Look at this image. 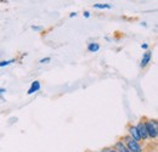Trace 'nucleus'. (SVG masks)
Returning <instances> with one entry per match:
<instances>
[{
	"mask_svg": "<svg viewBox=\"0 0 158 152\" xmlns=\"http://www.w3.org/2000/svg\"><path fill=\"white\" fill-rule=\"evenodd\" d=\"M14 62H16V58L2 60V61H0V67H1V68H2V67H6V66H9V65H11V63H14Z\"/></svg>",
	"mask_w": 158,
	"mask_h": 152,
	"instance_id": "1a4fd4ad",
	"label": "nucleus"
},
{
	"mask_svg": "<svg viewBox=\"0 0 158 152\" xmlns=\"http://www.w3.org/2000/svg\"><path fill=\"white\" fill-rule=\"evenodd\" d=\"M120 140L123 141V144L125 145V147H127V150L129 152H142V146L140 145V142H136L135 140H133L130 136H128L127 134L125 135H123L122 137H120Z\"/></svg>",
	"mask_w": 158,
	"mask_h": 152,
	"instance_id": "f03ea898",
	"label": "nucleus"
},
{
	"mask_svg": "<svg viewBox=\"0 0 158 152\" xmlns=\"http://www.w3.org/2000/svg\"><path fill=\"white\" fill-rule=\"evenodd\" d=\"M31 28H32L33 31H35V32H41V31H43V27H41V26H32Z\"/></svg>",
	"mask_w": 158,
	"mask_h": 152,
	"instance_id": "9b49d317",
	"label": "nucleus"
},
{
	"mask_svg": "<svg viewBox=\"0 0 158 152\" xmlns=\"http://www.w3.org/2000/svg\"><path fill=\"white\" fill-rule=\"evenodd\" d=\"M135 125H136V129H138L139 136H140L141 141H147L148 140V135H147V132H146V127H145L143 120L141 119L138 124H135Z\"/></svg>",
	"mask_w": 158,
	"mask_h": 152,
	"instance_id": "20e7f679",
	"label": "nucleus"
},
{
	"mask_svg": "<svg viewBox=\"0 0 158 152\" xmlns=\"http://www.w3.org/2000/svg\"><path fill=\"white\" fill-rule=\"evenodd\" d=\"M98 152H107L106 150H101V151H98Z\"/></svg>",
	"mask_w": 158,
	"mask_h": 152,
	"instance_id": "f3484780",
	"label": "nucleus"
},
{
	"mask_svg": "<svg viewBox=\"0 0 158 152\" xmlns=\"http://www.w3.org/2000/svg\"><path fill=\"white\" fill-rule=\"evenodd\" d=\"M148 46H150V45H148L147 43H143V44H141V49H143V50H147V49H148Z\"/></svg>",
	"mask_w": 158,
	"mask_h": 152,
	"instance_id": "f8f14e48",
	"label": "nucleus"
},
{
	"mask_svg": "<svg viewBox=\"0 0 158 152\" xmlns=\"http://www.w3.org/2000/svg\"><path fill=\"white\" fill-rule=\"evenodd\" d=\"M145 127H146V132L148 135V140H157L158 137V122L157 119H152V118H146L143 120Z\"/></svg>",
	"mask_w": 158,
	"mask_h": 152,
	"instance_id": "f257e3e1",
	"label": "nucleus"
},
{
	"mask_svg": "<svg viewBox=\"0 0 158 152\" xmlns=\"http://www.w3.org/2000/svg\"><path fill=\"white\" fill-rule=\"evenodd\" d=\"M105 150H106L107 152H117L116 150H113L112 147H107V149H105Z\"/></svg>",
	"mask_w": 158,
	"mask_h": 152,
	"instance_id": "2eb2a0df",
	"label": "nucleus"
},
{
	"mask_svg": "<svg viewBox=\"0 0 158 152\" xmlns=\"http://www.w3.org/2000/svg\"><path fill=\"white\" fill-rule=\"evenodd\" d=\"M40 87H41V84H40L39 80H34V82H32V84H31V87H29V89H28V91H27V95H33L34 93L39 91Z\"/></svg>",
	"mask_w": 158,
	"mask_h": 152,
	"instance_id": "423d86ee",
	"label": "nucleus"
},
{
	"mask_svg": "<svg viewBox=\"0 0 158 152\" xmlns=\"http://www.w3.org/2000/svg\"><path fill=\"white\" fill-rule=\"evenodd\" d=\"M151 60H152V51H151V50H146V53L142 55L141 62H140V67H141L142 70L146 68V67L150 65Z\"/></svg>",
	"mask_w": 158,
	"mask_h": 152,
	"instance_id": "39448f33",
	"label": "nucleus"
},
{
	"mask_svg": "<svg viewBox=\"0 0 158 152\" xmlns=\"http://www.w3.org/2000/svg\"><path fill=\"white\" fill-rule=\"evenodd\" d=\"M100 50V44L98 43H89L88 44V51L89 53H98Z\"/></svg>",
	"mask_w": 158,
	"mask_h": 152,
	"instance_id": "0eeeda50",
	"label": "nucleus"
},
{
	"mask_svg": "<svg viewBox=\"0 0 158 152\" xmlns=\"http://www.w3.org/2000/svg\"><path fill=\"white\" fill-rule=\"evenodd\" d=\"M83 16H84L85 19H89V17H90V12H89V11H84V14H83Z\"/></svg>",
	"mask_w": 158,
	"mask_h": 152,
	"instance_id": "ddd939ff",
	"label": "nucleus"
},
{
	"mask_svg": "<svg viewBox=\"0 0 158 152\" xmlns=\"http://www.w3.org/2000/svg\"><path fill=\"white\" fill-rule=\"evenodd\" d=\"M50 61H51V57H43V58L39 61V63L44 65V63H49Z\"/></svg>",
	"mask_w": 158,
	"mask_h": 152,
	"instance_id": "9d476101",
	"label": "nucleus"
},
{
	"mask_svg": "<svg viewBox=\"0 0 158 152\" xmlns=\"http://www.w3.org/2000/svg\"><path fill=\"white\" fill-rule=\"evenodd\" d=\"M6 93V89L5 88H0V95H2V94H5Z\"/></svg>",
	"mask_w": 158,
	"mask_h": 152,
	"instance_id": "4468645a",
	"label": "nucleus"
},
{
	"mask_svg": "<svg viewBox=\"0 0 158 152\" xmlns=\"http://www.w3.org/2000/svg\"><path fill=\"white\" fill-rule=\"evenodd\" d=\"M76 16H77V14H76V12H72V14H69V17H71V19H72V17H76Z\"/></svg>",
	"mask_w": 158,
	"mask_h": 152,
	"instance_id": "dca6fc26",
	"label": "nucleus"
},
{
	"mask_svg": "<svg viewBox=\"0 0 158 152\" xmlns=\"http://www.w3.org/2000/svg\"><path fill=\"white\" fill-rule=\"evenodd\" d=\"M93 7H94V9L103 10V9H112V5H110V4H94Z\"/></svg>",
	"mask_w": 158,
	"mask_h": 152,
	"instance_id": "6e6552de",
	"label": "nucleus"
},
{
	"mask_svg": "<svg viewBox=\"0 0 158 152\" xmlns=\"http://www.w3.org/2000/svg\"><path fill=\"white\" fill-rule=\"evenodd\" d=\"M127 135L130 136V137H131L133 140H135L136 142H140V141H141L135 124H128V127H127Z\"/></svg>",
	"mask_w": 158,
	"mask_h": 152,
	"instance_id": "7ed1b4c3",
	"label": "nucleus"
}]
</instances>
